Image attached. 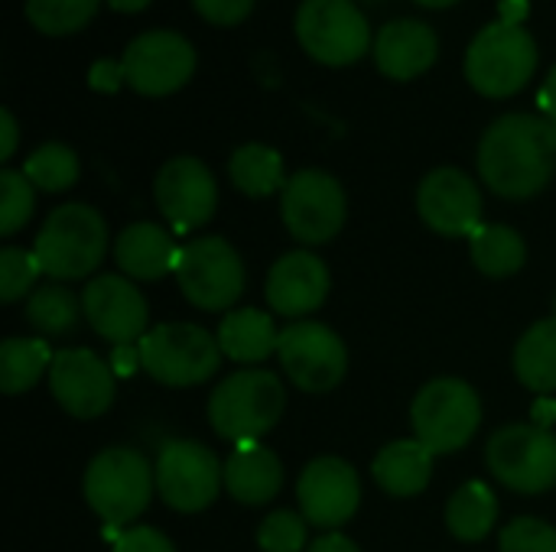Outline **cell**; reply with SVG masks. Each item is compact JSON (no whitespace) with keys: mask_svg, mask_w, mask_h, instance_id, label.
<instances>
[{"mask_svg":"<svg viewBox=\"0 0 556 552\" xmlns=\"http://www.w3.org/2000/svg\"><path fill=\"white\" fill-rule=\"evenodd\" d=\"M556 172V120L534 114H505L479 140L482 182L511 202L531 198Z\"/></svg>","mask_w":556,"mask_h":552,"instance_id":"1","label":"cell"},{"mask_svg":"<svg viewBox=\"0 0 556 552\" xmlns=\"http://www.w3.org/2000/svg\"><path fill=\"white\" fill-rule=\"evenodd\" d=\"M287 410V390L274 371L244 368L225 377L208 397L212 429L235 446L261 442Z\"/></svg>","mask_w":556,"mask_h":552,"instance_id":"2","label":"cell"},{"mask_svg":"<svg viewBox=\"0 0 556 552\" xmlns=\"http://www.w3.org/2000/svg\"><path fill=\"white\" fill-rule=\"evenodd\" d=\"M42 273L55 283L81 280L98 270L108 251V221L81 202L59 205L46 215L33 244Z\"/></svg>","mask_w":556,"mask_h":552,"instance_id":"3","label":"cell"},{"mask_svg":"<svg viewBox=\"0 0 556 552\" xmlns=\"http://www.w3.org/2000/svg\"><path fill=\"white\" fill-rule=\"evenodd\" d=\"M85 501L101 517L104 527L127 530L153 498L156 468L143 459V452L130 446L104 449L85 468Z\"/></svg>","mask_w":556,"mask_h":552,"instance_id":"4","label":"cell"},{"mask_svg":"<svg viewBox=\"0 0 556 552\" xmlns=\"http://www.w3.org/2000/svg\"><path fill=\"white\" fill-rule=\"evenodd\" d=\"M538 68V42L518 23H489L466 49V78L485 98L518 94Z\"/></svg>","mask_w":556,"mask_h":552,"instance_id":"5","label":"cell"},{"mask_svg":"<svg viewBox=\"0 0 556 552\" xmlns=\"http://www.w3.org/2000/svg\"><path fill=\"white\" fill-rule=\"evenodd\" d=\"M143 371L166 387L205 384L222 368V345L212 332L192 322H163L150 329L140 342Z\"/></svg>","mask_w":556,"mask_h":552,"instance_id":"6","label":"cell"},{"mask_svg":"<svg viewBox=\"0 0 556 552\" xmlns=\"http://www.w3.org/2000/svg\"><path fill=\"white\" fill-rule=\"evenodd\" d=\"M482 423V400L472 384L459 377L430 381L410 403L414 439H420L433 455H453L476 436Z\"/></svg>","mask_w":556,"mask_h":552,"instance_id":"7","label":"cell"},{"mask_svg":"<svg viewBox=\"0 0 556 552\" xmlns=\"http://www.w3.org/2000/svg\"><path fill=\"white\" fill-rule=\"evenodd\" d=\"M176 283L182 296L202 312H231L244 293L248 273L238 251L225 238H192L182 244L176 264Z\"/></svg>","mask_w":556,"mask_h":552,"instance_id":"8","label":"cell"},{"mask_svg":"<svg viewBox=\"0 0 556 552\" xmlns=\"http://www.w3.org/2000/svg\"><path fill=\"white\" fill-rule=\"evenodd\" d=\"M296 39L309 59L332 68L358 62L375 46L368 16L355 0H303L296 10Z\"/></svg>","mask_w":556,"mask_h":552,"instance_id":"9","label":"cell"},{"mask_svg":"<svg viewBox=\"0 0 556 552\" xmlns=\"http://www.w3.org/2000/svg\"><path fill=\"white\" fill-rule=\"evenodd\" d=\"M489 472L518 495H544L556 485V436L534 423L502 426L485 446Z\"/></svg>","mask_w":556,"mask_h":552,"instance_id":"10","label":"cell"},{"mask_svg":"<svg viewBox=\"0 0 556 552\" xmlns=\"http://www.w3.org/2000/svg\"><path fill=\"white\" fill-rule=\"evenodd\" d=\"M225 488V465L195 439H173L156 455V495L179 514H199Z\"/></svg>","mask_w":556,"mask_h":552,"instance_id":"11","label":"cell"},{"mask_svg":"<svg viewBox=\"0 0 556 552\" xmlns=\"http://www.w3.org/2000/svg\"><path fill=\"white\" fill-rule=\"evenodd\" d=\"M280 368L287 371L290 384L306 394H329L345 381L349 371V351L339 332H332L323 322H290L280 332L277 345Z\"/></svg>","mask_w":556,"mask_h":552,"instance_id":"12","label":"cell"},{"mask_svg":"<svg viewBox=\"0 0 556 552\" xmlns=\"http://www.w3.org/2000/svg\"><path fill=\"white\" fill-rule=\"evenodd\" d=\"M345 189L326 169H300L280 192V215L300 244H326L345 224Z\"/></svg>","mask_w":556,"mask_h":552,"instance_id":"13","label":"cell"},{"mask_svg":"<svg viewBox=\"0 0 556 552\" xmlns=\"http://www.w3.org/2000/svg\"><path fill=\"white\" fill-rule=\"evenodd\" d=\"M124 81L143 98H166L179 91L195 72V49L182 33L147 29L134 36L121 55Z\"/></svg>","mask_w":556,"mask_h":552,"instance_id":"14","label":"cell"},{"mask_svg":"<svg viewBox=\"0 0 556 552\" xmlns=\"http://www.w3.org/2000/svg\"><path fill=\"white\" fill-rule=\"evenodd\" d=\"M153 198L176 234L199 231L212 221L218 205V182L212 169L195 156H173L160 166Z\"/></svg>","mask_w":556,"mask_h":552,"instance_id":"15","label":"cell"},{"mask_svg":"<svg viewBox=\"0 0 556 552\" xmlns=\"http://www.w3.org/2000/svg\"><path fill=\"white\" fill-rule=\"evenodd\" d=\"M296 501L300 514L309 527L319 530H339L349 524L362 504V482L358 472L336 455L313 459L296 482Z\"/></svg>","mask_w":556,"mask_h":552,"instance_id":"16","label":"cell"},{"mask_svg":"<svg viewBox=\"0 0 556 552\" xmlns=\"http://www.w3.org/2000/svg\"><path fill=\"white\" fill-rule=\"evenodd\" d=\"M417 211L443 238H472L482 228V192L469 172L440 166L417 185Z\"/></svg>","mask_w":556,"mask_h":552,"instance_id":"17","label":"cell"},{"mask_svg":"<svg viewBox=\"0 0 556 552\" xmlns=\"http://www.w3.org/2000/svg\"><path fill=\"white\" fill-rule=\"evenodd\" d=\"M81 309L88 325L111 345H134L150 332V306L134 280L121 273L94 277L81 290Z\"/></svg>","mask_w":556,"mask_h":552,"instance_id":"18","label":"cell"},{"mask_svg":"<svg viewBox=\"0 0 556 552\" xmlns=\"http://www.w3.org/2000/svg\"><path fill=\"white\" fill-rule=\"evenodd\" d=\"M55 403L75 420H94L114 403V371L88 348H62L49 368Z\"/></svg>","mask_w":556,"mask_h":552,"instance_id":"19","label":"cell"},{"mask_svg":"<svg viewBox=\"0 0 556 552\" xmlns=\"http://www.w3.org/2000/svg\"><path fill=\"white\" fill-rule=\"evenodd\" d=\"M329 283L332 280L323 257H316L313 251H290L270 267L264 293L277 316L300 322L303 316H313L326 303Z\"/></svg>","mask_w":556,"mask_h":552,"instance_id":"20","label":"cell"},{"mask_svg":"<svg viewBox=\"0 0 556 552\" xmlns=\"http://www.w3.org/2000/svg\"><path fill=\"white\" fill-rule=\"evenodd\" d=\"M375 62L381 75L394 81H410L433 68L440 55V39L424 20H391L375 36Z\"/></svg>","mask_w":556,"mask_h":552,"instance_id":"21","label":"cell"},{"mask_svg":"<svg viewBox=\"0 0 556 552\" xmlns=\"http://www.w3.org/2000/svg\"><path fill=\"white\" fill-rule=\"evenodd\" d=\"M179 254L182 247L176 244V238L153 221L127 224L114 241V260L121 273L140 283H153L163 280L166 273H176Z\"/></svg>","mask_w":556,"mask_h":552,"instance_id":"22","label":"cell"},{"mask_svg":"<svg viewBox=\"0 0 556 552\" xmlns=\"http://www.w3.org/2000/svg\"><path fill=\"white\" fill-rule=\"evenodd\" d=\"M283 488V465L277 452H270L261 442L235 446V452L225 462V491L248 508L270 504Z\"/></svg>","mask_w":556,"mask_h":552,"instance_id":"23","label":"cell"},{"mask_svg":"<svg viewBox=\"0 0 556 552\" xmlns=\"http://www.w3.org/2000/svg\"><path fill=\"white\" fill-rule=\"evenodd\" d=\"M433 459L437 455L420 439H397L375 455L371 478L391 498H417L433 478Z\"/></svg>","mask_w":556,"mask_h":552,"instance_id":"24","label":"cell"},{"mask_svg":"<svg viewBox=\"0 0 556 552\" xmlns=\"http://www.w3.org/2000/svg\"><path fill=\"white\" fill-rule=\"evenodd\" d=\"M215 338L225 358L238 364H261L270 355H277L280 329L274 325V316L261 309H231L222 316Z\"/></svg>","mask_w":556,"mask_h":552,"instance_id":"25","label":"cell"},{"mask_svg":"<svg viewBox=\"0 0 556 552\" xmlns=\"http://www.w3.org/2000/svg\"><path fill=\"white\" fill-rule=\"evenodd\" d=\"M515 374L541 397L556 394V316L534 322L521 335L515 345Z\"/></svg>","mask_w":556,"mask_h":552,"instance_id":"26","label":"cell"},{"mask_svg":"<svg viewBox=\"0 0 556 552\" xmlns=\"http://www.w3.org/2000/svg\"><path fill=\"white\" fill-rule=\"evenodd\" d=\"M228 176L235 182L238 192L251 195V198H267L274 192L287 189V172H283V159L274 146L267 143H244L231 153L228 159Z\"/></svg>","mask_w":556,"mask_h":552,"instance_id":"27","label":"cell"},{"mask_svg":"<svg viewBox=\"0 0 556 552\" xmlns=\"http://www.w3.org/2000/svg\"><path fill=\"white\" fill-rule=\"evenodd\" d=\"M498 521V498L485 482L463 485L446 504V527L463 543H479L495 530Z\"/></svg>","mask_w":556,"mask_h":552,"instance_id":"28","label":"cell"},{"mask_svg":"<svg viewBox=\"0 0 556 552\" xmlns=\"http://www.w3.org/2000/svg\"><path fill=\"white\" fill-rule=\"evenodd\" d=\"M55 351L46 338H7L0 345V390L7 397H20L49 374Z\"/></svg>","mask_w":556,"mask_h":552,"instance_id":"29","label":"cell"},{"mask_svg":"<svg viewBox=\"0 0 556 552\" xmlns=\"http://www.w3.org/2000/svg\"><path fill=\"white\" fill-rule=\"evenodd\" d=\"M469 254H472V264L485 277H495V280L518 273L528 260L525 238L508 224H482L469 238Z\"/></svg>","mask_w":556,"mask_h":552,"instance_id":"30","label":"cell"},{"mask_svg":"<svg viewBox=\"0 0 556 552\" xmlns=\"http://www.w3.org/2000/svg\"><path fill=\"white\" fill-rule=\"evenodd\" d=\"M26 319L42 338H62L78 329V322L85 319V309H81V299L68 286L46 283V286H36V293L26 299Z\"/></svg>","mask_w":556,"mask_h":552,"instance_id":"31","label":"cell"},{"mask_svg":"<svg viewBox=\"0 0 556 552\" xmlns=\"http://www.w3.org/2000/svg\"><path fill=\"white\" fill-rule=\"evenodd\" d=\"M20 172L42 192H65L78 182V156L65 143H42L26 156Z\"/></svg>","mask_w":556,"mask_h":552,"instance_id":"32","label":"cell"},{"mask_svg":"<svg viewBox=\"0 0 556 552\" xmlns=\"http://www.w3.org/2000/svg\"><path fill=\"white\" fill-rule=\"evenodd\" d=\"M101 0H26V20L46 36H68L91 23Z\"/></svg>","mask_w":556,"mask_h":552,"instance_id":"33","label":"cell"},{"mask_svg":"<svg viewBox=\"0 0 556 552\" xmlns=\"http://www.w3.org/2000/svg\"><path fill=\"white\" fill-rule=\"evenodd\" d=\"M36 208V185L16 172V169H3L0 172V234L10 238L16 234Z\"/></svg>","mask_w":556,"mask_h":552,"instance_id":"34","label":"cell"},{"mask_svg":"<svg viewBox=\"0 0 556 552\" xmlns=\"http://www.w3.org/2000/svg\"><path fill=\"white\" fill-rule=\"evenodd\" d=\"M42 277V264L36 251L26 247H3L0 251V299L16 303L26 293H36V280Z\"/></svg>","mask_w":556,"mask_h":552,"instance_id":"35","label":"cell"},{"mask_svg":"<svg viewBox=\"0 0 556 552\" xmlns=\"http://www.w3.org/2000/svg\"><path fill=\"white\" fill-rule=\"evenodd\" d=\"M306 540H309V524L303 514H293V511L267 514L257 530L261 552H306L309 550Z\"/></svg>","mask_w":556,"mask_h":552,"instance_id":"36","label":"cell"},{"mask_svg":"<svg viewBox=\"0 0 556 552\" xmlns=\"http://www.w3.org/2000/svg\"><path fill=\"white\" fill-rule=\"evenodd\" d=\"M498 552H556V527L538 517H518L502 530Z\"/></svg>","mask_w":556,"mask_h":552,"instance_id":"37","label":"cell"},{"mask_svg":"<svg viewBox=\"0 0 556 552\" xmlns=\"http://www.w3.org/2000/svg\"><path fill=\"white\" fill-rule=\"evenodd\" d=\"M257 0H192V7L199 10L202 20L215 23V26H238L251 16Z\"/></svg>","mask_w":556,"mask_h":552,"instance_id":"38","label":"cell"},{"mask_svg":"<svg viewBox=\"0 0 556 552\" xmlns=\"http://www.w3.org/2000/svg\"><path fill=\"white\" fill-rule=\"evenodd\" d=\"M114 552H176V547L153 527H127L117 537Z\"/></svg>","mask_w":556,"mask_h":552,"instance_id":"39","label":"cell"},{"mask_svg":"<svg viewBox=\"0 0 556 552\" xmlns=\"http://www.w3.org/2000/svg\"><path fill=\"white\" fill-rule=\"evenodd\" d=\"M88 81H91V88H94V91H108V94H114L121 85H127V81H124L121 59H117V62H114V59H98V62L91 65Z\"/></svg>","mask_w":556,"mask_h":552,"instance_id":"40","label":"cell"},{"mask_svg":"<svg viewBox=\"0 0 556 552\" xmlns=\"http://www.w3.org/2000/svg\"><path fill=\"white\" fill-rule=\"evenodd\" d=\"M108 364H111L114 377H134V374L143 368V358H140L137 342H134V345H114V348H111Z\"/></svg>","mask_w":556,"mask_h":552,"instance_id":"41","label":"cell"},{"mask_svg":"<svg viewBox=\"0 0 556 552\" xmlns=\"http://www.w3.org/2000/svg\"><path fill=\"white\" fill-rule=\"evenodd\" d=\"M0 137H3V140H0V159L7 163V159H10V156L16 153V140H20V130H16V117H13V114H10L7 107L0 111Z\"/></svg>","mask_w":556,"mask_h":552,"instance_id":"42","label":"cell"},{"mask_svg":"<svg viewBox=\"0 0 556 552\" xmlns=\"http://www.w3.org/2000/svg\"><path fill=\"white\" fill-rule=\"evenodd\" d=\"M306 552H362L349 537H342V534H326V537H319V540H313V547Z\"/></svg>","mask_w":556,"mask_h":552,"instance_id":"43","label":"cell"},{"mask_svg":"<svg viewBox=\"0 0 556 552\" xmlns=\"http://www.w3.org/2000/svg\"><path fill=\"white\" fill-rule=\"evenodd\" d=\"M541 107H544V114L556 120V65L547 72V81H544V88H541Z\"/></svg>","mask_w":556,"mask_h":552,"instance_id":"44","label":"cell"},{"mask_svg":"<svg viewBox=\"0 0 556 552\" xmlns=\"http://www.w3.org/2000/svg\"><path fill=\"white\" fill-rule=\"evenodd\" d=\"M531 420H534V426H541V429H547L551 423H556V403H554V400L541 397V400L534 403V410H531Z\"/></svg>","mask_w":556,"mask_h":552,"instance_id":"45","label":"cell"},{"mask_svg":"<svg viewBox=\"0 0 556 552\" xmlns=\"http://www.w3.org/2000/svg\"><path fill=\"white\" fill-rule=\"evenodd\" d=\"M104 3L117 13H137V10L150 7V0H104Z\"/></svg>","mask_w":556,"mask_h":552,"instance_id":"46","label":"cell"},{"mask_svg":"<svg viewBox=\"0 0 556 552\" xmlns=\"http://www.w3.org/2000/svg\"><path fill=\"white\" fill-rule=\"evenodd\" d=\"M420 7H430V10H440V7H453L456 0H417Z\"/></svg>","mask_w":556,"mask_h":552,"instance_id":"47","label":"cell"},{"mask_svg":"<svg viewBox=\"0 0 556 552\" xmlns=\"http://www.w3.org/2000/svg\"><path fill=\"white\" fill-rule=\"evenodd\" d=\"M365 3H378V0H365Z\"/></svg>","mask_w":556,"mask_h":552,"instance_id":"48","label":"cell"},{"mask_svg":"<svg viewBox=\"0 0 556 552\" xmlns=\"http://www.w3.org/2000/svg\"><path fill=\"white\" fill-rule=\"evenodd\" d=\"M554 316H556V299H554Z\"/></svg>","mask_w":556,"mask_h":552,"instance_id":"49","label":"cell"}]
</instances>
